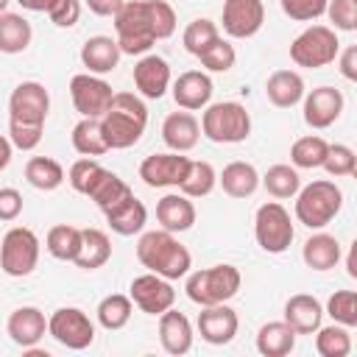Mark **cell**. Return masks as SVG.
Returning a JSON list of instances; mask_svg holds the SVG:
<instances>
[{"mask_svg":"<svg viewBox=\"0 0 357 357\" xmlns=\"http://www.w3.org/2000/svg\"><path fill=\"white\" fill-rule=\"evenodd\" d=\"M148 126V109L134 92H114L109 109L100 117V131L109 151H123L139 142Z\"/></svg>","mask_w":357,"mask_h":357,"instance_id":"6da1fadb","label":"cell"},{"mask_svg":"<svg viewBox=\"0 0 357 357\" xmlns=\"http://www.w3.org/2000/svg\"><path fill=\"white\" fill-rule=\"evenodd\" d=\"M137 259L156 276L162 279H181L190 273L192 257L187 251V245H181L173 231L159 229V231H145L137 243Z\"/></svg>","mask_w":357,"mask_h":357,"instance_id":"7a4b0ae2","label":"cell"},{"mask_svg":"<svg viewBox=\"0 0 357 357\" xmlns=\"http://www.w3.org/2000/svg\"><path fill=\"white\" fill-rule=\"evenodd\" d=\"M340 206H343V192L329 178L310 181L307 187H298L296 192V218L307 229H324L326 223L335 220Z\"/></svg>","mask_w":357,"mask_h":357,"instance_id":"3957f363","label":"cell"},{"mask_svg":"<svg viewBox=\"0 0 357 357\" xmlns=\"http://www.w3.org/2000/svg\"><path fill=\"white\" fill-rule=\"evenodd\" d=\"M240 284H243V276L234 265H212V268L190 273L184 290L192 304L212 307V304H223V301L234 298Z\"/></svg>","mask_w":357,"mask_h":357,"instance_id":"277c9868","label":"cell"},{"mask_svg":"<svg viewBox=\"0 0 357 357\" xmlns=\"http://www.w3.org/2000/svg\"><path fill=\"white\" fill-rule=\"evenodd\" d=\"M114 31H117V47L126 56H142L156 45V33L148 17L145 0H128L114 14Z\"/></svg>","mask_w":357,"mask_h":357,"instance_id":"5b68a950","label":"cell"},{"mask_svg":"<svg viewBox=\"0 0 357 357\" xmlns=\"http://www.w3.org/2000/svg\"><path fill=\"white\" fill-rule=\"evenodd\" d=\"M204 117H201V131L206 139L218 142V145H234L248 139L251 134V114L245 112L243 103L237 100H220L212 106H204Z\"/></svg>","mask_w":357,"mask_h":357,"instance_id":"8992f818","label":"cell"},{"mask_svg":"<svg viewBox=\"0 0 357 357\" xmlns=\"http://www.w3.org/2000/svg\"><path fill=\"white\" fill-rule=\"evenodd\" d=\"M337 53H340V39H337L335 28H329V25H310L290 45L293 64L307 67V70L332 64L337 59Z\"/></svg>","mask_w":357,"mask_h":357,"instance_id":"52a82bcc","label":"cell"},{"mask_svg":"<svg viewBox=\"0 0 357 357\" xmlns=\"http://www.w3.org/2000/svg\"><path fill=\"white\" fill-rule=\"evenodd\" d=\"M254 237L262 251L268 254H284L296 237L290 212L279 201H268L254 215Z\"/></svg>","mask_w":357,"mask_h":357,"instance_id":"ba28073f","label":"cell"},{"mask_svg":"<svg viewBox=\"0 0 357 357\" xmlns=\"http://www.w3.org/2000/svg\"><path fill=\"white\" fill-rule=\"evenodd\" d=\"M39 262V237L28 226H14L0 243V268L6 276H28Z\"/></svg>","mask_w":357,"mask_h":357,"instance_id":"9c48e42d","label":"cell"},{"mask_svg":"<svg viewBox=\"0 0 357 357\" xmlns=\"http://www.w3.org/2000/svg\"><path fill=\"white\" fill-rule=\"evenodd\" d=\"M47 335L61 343L64 349L73 351H84L92 346L95 340V324L89 321V315L78 307H59L50 318H47Z\"/></svg>","mask_w":357,"mask_h":357,"instance_id":"30bf717a","label":"cell"},{"mask_svg":"<svg viewBox=\"0 0 357 357\" xmlns=\"http://www.w3.org/2000/svg\"><path fill=\"white\" fill-rule=\"evenodd\" d=\"M70 98H73V106L81 117H103V112L109 109L114 92H112V84L92 75V73H78L70 78Z\"/></svg>","mask_w":357,"mask_h":357,"instance_id":"8fae6325","label":"cell"},{"mask_svg":"<svg viewBox=\"0 0 357 357\" xmlns=\"http://www.w3.org/2000/svg\"><path fill=\"white\" fill-rule=\"evenodd\" d=\"M50 112V95L39 81H22L11 89L8 98V120L17 123H33L45 126V117Z\"/></svg>","mask_w":357,"mask_h":357,"instance_id":"7c38bea8","label":"cell"},{"mask_svg":"<svg viewBox=\"0 0 357 357\" xmlns=\"http://www.w3.org/2000/svg\"><path fill=\"white\" fill-rule=\"evenodd\" d=\"M131 301L148 315H162L165 310L173 307L176 290L170 279H162L156 273H142L131 282Z\"/></svg>","mask_w":357,"mask_h":357,"instance_id":"4fadbf2b","label":"cell"},{"mask_svg":"<svg viewBox=\"0 0 357 357\" xmlns=\"http://www.w3.org/2000/svg\"><path fill=\"white\" fill-rule=\"evenodd\" d=\"M190 167V159L181 156L178 151L170 153H151L139 165V178L148 187H178L184 173Z\"/></svg>","mask_w":357,"mask_h":357,"instance_id":"5bb4252c","label":"cell"},{"mask_svg":"<svg viewBox=\"0 0 357 357\" xmlns=\"http://www.w3.org/2000/svg\"><path fill=\"white\" fill-rule=\"evenodd\" d=\"M265 22L262 0H223V31L234 39L254 36Z\"/></svg>","mask_w":357,"mask_h":357,"instance_id":"9a60e30c","label":"cell"},{"mask_svg":"<svg viewBox=\"0 0 357 357\" xmlns=\"http://www.w3.org/2000/svg\"><path fill=\"white\" fill-rule=\"evenodd\" d=\"M304 100V123L310 128H329L343 112V92L335 86H315Z\"/></svg>","mask_w":357,"mask_h":357,"instance_id":"2e32d148","label":"cell"},{"mask_svg":"<svg viewBox=\"0 0 357 357\" xmlns=\"http://www.w3.org/2000/svg\"><path fill=\"white\" fill-rule=\"evenodd\" d=\"M237 326H240L237 312H234L231 307H226V301H223V304L204 307V310L198 312V332H201V337H204L206 343H212V346H223V343L234 340Z\"/></svg>","mask_w":357,"mask_h":357,"instance_id":"e0dca14e","label":"cell"},{"mask_svg":"<svg viewBox=\"0 0 357 357\" xmlns=\"http://www.w3.org/2000/svg\"><path fill=\"white\" fill-rule=\"evenodd\" d=\"M134 86H137V92L142 98L159 100L170 86V64L156 53L142 56L134 64Z\"/></svg>","mask_w":357,"mask_h":357,"instance_id":"ac0fdd59","label":"cell"},{"mask_svg":"<svg viewBox=\"0 0 357 357\" xmlns=\"http://www.w3.org/2000/svg\"><path fill=\"white\" fill-rule=\"evenodd\" d=\"M209 98H212V78L201 70H187L173 81V100L178 109L198 112L209 106Z\"/></svg>","mask_w":357,"mask_h":357,"instance_id":"d6986e66","label":"cell"},{"mask_svg":"<svg viewBox=\"0 0 357 357\" xmlns=\"http://www.w3.org/2000/svg\"><path fill=\"white\" fill-rule=\"evenodd\" d=\"M6 332H8V337H11L17 346L31 349V346H36V343L45 337V332H47L45 312H42L39 307H17V310L8 315V321H6Z\"/></svg>","mask_w":357,"mask_h":357,"instance_id":"ffe728a7","label":"cell"},{"mask_svg":"<svg viewBox=\"0 0 357 357\" xmlns=\"http://www.w3.org/2000/svg\"><path fill=\"white\" fill-rule=\"evenodd\" d=\"M198 137H201V123L195 120L192 112H170L162 123V139L170 151H192L198 145Z\"/></svg>","mask_w":357,"mask_h":357,"instance_id":"44dd1931","label":"cell"},{"mask_svg":"<svg viewBox=\"0 0 357 357\" xmlns=\"http://www.w3.org/2000/svg\"><path fill=\"white\" fill-rule=\"evenodd\" d=\"M159 343L167 354H187L192 349V324L178 310H165L159 315Z\"/></svg>","mask_w":357,"mask_h":357,"instance_id":"7402d4cb","label":"cell"},{"mask_svg":"<svg viewBox=\"0 0 357 357\" xmlns=\"http://www.w3.org/2000/svg\"><path fill=\"white\" fill-rule=\"evenodd\" d=\"M321 318H324V307L310 293H296L284 304V324H290L296 335H312L321 326Z\"/></svg>","mask_w":357,"mask_h":357,"instance_id":"603a6c76","label":"cell"},{"mask_svg":"<svg viewBox=\"0 0 357 357\" xmlns=\"http://www.w3.org/2000/svg\"><path fill=\"white\" fill-rule=\"evenodd\" d=\"M156 220L167 231H187L195 223V206L184 192H167L156 204Z\"/></svg>","mask_w":357,"mask_h":357,"instance_id":"cb8c5ba5","label":"cell"},{"mask_svg":"<svg viewBox=\"0 0 357 357\" xmlns=\"http://www.w3.org/2000/svg\"><path fill=\"white\" fill-rule=\"evenodd\" d=\"M103 215H106V223L112 226V231L123 234V237L139 234L145 229V223H148V209L137 195H128L126 201H120L117 206H112Z\"/></svg>","mask_w":357,"mask_h":357,"instance_id":"d4e9b609","label":"cell"},{"mask_svg":"<svg viewBox=\"0 0 357 357\" xmlns=\"http://www.w3.org/2000/svg\"><path fill=\"white\" fill-rule=\"evenodd\" d=\"M120 47L112 36H89L81 47V64L92 73V75H103L112 73L120 61Z\"/></svg>","mask_w":357,"mask_h":357,"instance_id":"484cf974","label":"cell"},{"mask_svg":"<svg viewBox=\"0 0 357 357\" xmlns=\"http://www.w3.org/2000/svg\"><path fill=\"white\" fill-rule=\"evenodd\" d=\"M265 95L273 106L279 109H293L296 103H301V98L307 95L304 92V78L296 73V70H276L268 84H265Z\"/></svg>","mask_w":357,"mask_h":357,"instance_id":"4316f807","label":"cell"},{"mask_svg":"<svg viewBox=\"0 0 357 357\" xmlns=\"http://www.w3.org/2000/svg\"><path fill=\"white\" fill-rule=\"evenodd\" d=\"M112 259V243L100 229H81V248L75 254V265L84 271H98Z\"/></svg>","mask_w":357,"mask_h":357,"instance_id":"83f0119b","label":"cell"},{"mask_svg":"<svg viewBox=\"0 0 357 357\" xmlns=\"http://www.w3.org/2000/svg\"><path fill=\"white\" fill-rule=\"evenodd\" d=\"M296 349V332L284 321L262 324L257 332V351L262 357H284Z\"/></svg>","mask_w":357,"mask_h":357,"instance_id":"f1b7e54d","label":"cell"},{"mask_svg":"<svg viewBox=\"0 0 357 357\" xmlns=\"http://www.w3.org/2000/svg\"><path fill=\"white\" fill-rule=\"evenodd\" d=\"M218 181H220V187H223L226 195H231V198H248L259 187V173H257V167L251 162H229L223 167V173L218 176Z\"/></svg>","mask_w":357,"mask_h":357,"instance_id":"f546056e","label":"cell"},{"mask_svg":"<svg viewBox=\"0 0 357 357\" xmlns=\"http://www.w3.org/2000/svg\"><path fill=\"white\" fill-rule=\"evenodd\" d=\"M301 257H304V265L312 268V271H329L340 262V243L337 237L332 234H312L304 248H301Z\"/></svg>","mask_w":357,"mask_h":357,"instance_id":"4dcf8cb0","label":"cell"},{"mask_svg":"<svg viewBox=\"0 0 357 357\" xmlns=\"http://www.w3.org/2000/svg\"><path fill=\"white\" fill-rule=\"evenodd\" d=\"M33 39L31 22L22 14H0V53H22Z\"/></svg>","mask_w":357,"mask_h":357,"instance_id":"1f68e13d","label":"cell"},{"mask_svg":"<svg viewBox=\"0 0 357 357\" xmlns=\"http://www.w3.org/2000/svg\"><path fill=\"white\" fill-rule=\"evenodd\" d=\"M70 139H73V148H75L81 156H103V153L109 151L98 117H81V120L75 123Z\"/></svg>","mask_w":357,"mask_h":357,"instance_id":"d6a6232c","label":"cell"},{"mask_svg":"<svg viewBox=\"0 0 357 357\" xmlns=\"http://www.w3.org/2000/svg\"><path fill=\"white\" fill-rule=\"evenodd\" d=\"M25 178H28L31 187L50 192V190L61 187V181H64V167H61L56 159H50V156H31L28 165H25Z\"/></svg>","mask_w":357,"mask_h":357,"instance_id":"836d02e7","label":"cell"},{"mask_svg":"<svg viewBox=\"0 0 357 357\" xmlns=\"http://www.w3.org/2000/svg\"><path fill=\"white\" fill-rule=\"evenodd\" d=\"M45 248L50 251V257L61 259V262H73L78 248H81V229L78 226H70V223H59L47 231V240H45Z\"/></svg>","mask_w":357,"mask_h":357,"instance_id":"e575fe53","label":"cell"},{"mask_svg":"<svg viewBox=\"0 0 357 357\" xmlns=\"http://www.w3.org/2000/svg\"><path fill=\"white\" fill-rule=\"evenodd\" d=\"M98 324L109 332L114 329H123L128 321H131V312H134V301L131 296H123V293H112L106 296L100 304H98Z\"/></svg>","mask_w":357,"mask_h":357,"instance_id":"d590c367","label":"cell"},{"mask_svg":"<svg viewBox=\"0 0 357 357\" xmlns=\"http://www.w3.org/2000/svg\"><path fill=\"white\" fill-rule=\"evenodd\" d=\"M326 148H329V142H326L324 137H318V134L298 137V139L293 142V148H290V162H293L296 167H301V170H315V167L324 165Z\"/></svg>","mask_w":357,"mask_h":357,"instance_id":"8d00e7d4","label":"cell"},{"mask_svg":"<svg viewBox=\"0 0 357 357\" xmlns=\"http://www.w3.org/2000/svg\"><path fill=\"white\" fill-rule=\"evenodd\" d=\"M215 184H218L215 167H212L209 162H192V159H190V167H187V173H184V178H181L178 190H181L187 198H204V195H209V192L215 190Z\"/></svg>","mask_w":357,"mask_h":357,"instance_id":"74e56055","label":"cell"},{"mask_svg":"<svg viewBox=\"0 0 357 357\" xmlns=\"http://www.w3.org/2000/svg\"><path fill=\"white\" fill-rule=\"evenodd\" d=\"M128 195H134L131 187H128L117 173H112V170H106V173L100 176V181H98V184L92 187V192H89V198L98 204L100 212H109L112 206H117V204L126 201Z\"/></svg>","mask_w":357,"mask_h":357,"instance_id":"f35d334b","label":"cell"},{"mask_svg":"<svg viewBox=\"0 0 357 357\" xmlns=\"http://www.w3.org/2000/svg\"><path fill=\"white\" fill-rule=\"evenodd\" d=\"M315 349L321 357H346L351 351V335L349 326L332 324V326H318L315 329Z\"/></svg>","mask_w":357,"mask_h":357,"instance_id":"ab89813d","label":"cell"},{"mask_svg":"<svg viewBox=\"0 0 357 357\" xmlns=\"http://www.w3.org/2000/svg\"><path fill=\"white\" fill-rule=\"evenodd\" d=\"M262 187L273 195V198H293L301 187V178H298V170L290 167V165H273L265 170L262 176Z\"/></svg>","mask_w":357,"mask_h":357,"instance_id":"60d3db41","label":"cell"},{"mask_svg":"<svg viewBox=\"0 0 357 357\" xmlns=\"http://www.w3.org/2000/svg\"><path fill=\"white\" fill-rule=\"evenodd\" d=\"M220 36V31H218V25L212 22V20H206V17H198V20H192L187 28H184V36H181V42H184V47H187V53H192V56H201L215 39Z\"/></svg>","mask_w":357,"mask_h":357,"instance_id":"b9f144b4","label":"cell"},{"mask_svg":"<svg viewBox=\"0 0 357 357\" xmlns=\"http://www.w3.org/2000/svg\"><path fill=\"white\" fill-rule=\"evenodd\" d=\"M103 173H106V167H103V165H98L92 156H84V159H78V162H73V165H70L67 181H70V187H73L75 192L89 195V192H92V187L100 181V176H103Z\"/></svg>","mask_w":357,"mask_h":357,"instance_id":"7bdbcfd3","label":"cell"},{"mask_svg":"<svg viewBox=\"0 0 357 357\" xmlns=\"http://www.w3.org/2000/svg\"><path fill=\"white\" fill-rule=\"evenodd\" d=\"M326 315H332L335 324H343V326H357V296L354 290H337L329 296L326 301Z\"/></svg>","mask_w":357,"mask_h":357,"instance_id":"ee69618b","label":"cell"},{"mask_svg":"<svg viewBox=\"0 0 357 357\" xmlns=\"http://www.w3.org/2000/svg\"><path fill=\"white\" fill-rule=\"evenodd\" d=\"M201 64L206 67V70H212V73H229L231 67H234V61H237V53H234V45H229L226 39H215L201 56Z\"/></svg>","mask_w":357,"mask_h":357,"instance_id":"f6af8a7d","label":"cell"},{"mask_svg":"<svg viewBox=\"0 0 357 357\" xmlns=\"http://www.w3.org/2000/svg\"><path fill=\"white\" fill-rule=\"evenodd\" d=\"M329 176H354V170H357V156H354V151L349 148V145H340V142H335V145H329L326 148V159H324V165H321Z\"/></svg>","mask_w":357,"mask_h":357,"instance_id":"bcb514c9","label":"cell"},{"mask_svg":"<svg viewBox=\"0 0 357 357\" xmlns=\"http://www.w3.org/2000/svg\"><path fill=\"white\" fill-rule=\"evenodd\" d=\"M145 3H148V17H151L156 39L173 36V31H176V11H173V6L165 3V0H145Z\"/></svg>","mask_w":357,"mask_h":357,"instance_id":"7dc6e473","label":"cell"},{"mask_svg":"<svg viewBox=\"0 0 357 357\" xmlns=\"http://www.w3.org/2000/svg\"><path fill=\"white\" fill-rule=\"evenodd\" d=\"M326 3L329 0H279L282 11L296 22H312V20L324 17L326 14Z\"/></svg>","mask_w":357,"mask_h":357,"instance_id":"c3c4849f","label":"cell"},{"mask_svg":"<svg viewBox=\"0 0 357 357\" xmlns=\"http://www.w3.org/2000/svg\"><path fill=\"white\" fill-rule=\"evenodd\" d=\"M326 17L335 31H354L357 28V0H329Z\"/></svg>","mask_w":357,"mask_h":357,"instance_id":"681fc988","label":"cell"},{"mask_svg":"<svg viewBox=\"0 0 357 357\" xmlns=\"http://www.w3.org/2000/svg\"><path fill=\"white\" fill-rule=\"evenodd\" d=\"M42 128H45V126L8 120V139H11V145L20 148V151H33V148L42 142Z\"/></svg>","mask_w":357,"mask_h":357,"instance_id":"f907efd6","label":"cell"},{"mask_svg":"<svg viewBox=\"0 0 357 357\" xmlns=\"http://www.w3.org/2000/svg\"><path fill=\"white\" fill-rule=\"evenodd\" d=\"M50 22L56 28H73L81 20V0H59L50 11H47Z\"/></svg>","mask_w":357,"mask_h":357,"instance_id":"816d5d0a","label":"cell"},{"mask_svg":"<svg viewBox=\"0 0 357 357\" xmlns=\"http://www.w3.org/2000/svg\"><path fill=\"white\" fill-rule=\"evenodd\" d=\"M22 212V195L14 187H0V220H17Z\"/></svg>","mask_w":357,"mask_h":357,"instance_id":"f5cc1de1","label":"cell"},{"mask_svg":"<svg viewBox=\"0 0 357 357\" xmlns=\"http://www.w3.org/2000/svg\"><path fill=\"white\" fill-rule=\"evenodd\" d=\"M340 56V73H343V78H349V81H357V47L354 45H349L343 53H337Z\"/></svg>","mask_w":357,"mask_h":357,"instance_id":"db71d44e","label":"cell"},{"mask_svg":"<svg viewBox=\"0 0 357 357\" xmlns=\"http://www.w3.org/2000/svg\"><path fill=\"white\" fill-rule=\"evenodd\" d=\"M84 3H86L89 11L98 14V17H114L126 0H84Z\"/></svg>","mask_w":357,"mask_h":357,"instance_id":"11a10c76","label":"cell"},{"mask_svg":"<svg viewBox=\"0 0 357 357\" xmlns=\"http://www.w3.org/2000/svg\"><path fill=\"white\" fill-rule=\"evenodd\" d=\"M11 153H14V145H11V139H8L6 134H0V170H6V167H8V162H11Z\"/></svg>","mask_w":357,"mask_h":357,"instance_id":"9f6ffc18","label":"cell"},{"mask_svg":"<svg viewBox=\"0 0 357 357\" xmlns=\"http://www.w3.org/2000/svg\"><path fill=\"white\" fill-rule=\"evenodd\" d=\"M22 8H28V11H50L59 0H17Z\"/></svg>","mask_w":357,"mask_h":357,"instance_id":"6f0895ef","label":"cell"},{"mask_svg":"<svg viewBox=\"0 0 357 357\" xmlns=\"http://www.w3.org/2000/svg\"><path fill=\"white\" fill-rule=\"evenodd\" d=\"M346 265H349V276H357V268H354V248L349 251V259H346Z\"/></svg>","mask_w":357,"mask_h":357,"instance_id":"680465c9","label":"cell"},{"mask_svg":"<svg viewBox=\"0 0 357 357\" xmlns=\"http://www.w3.org/2000/svg\"><path fill=\"white\" fill-rule=\"evenodd\" d=\"M8 3H11V0H0V14L6 11V6H8Z\"/></svg>","mask_w":357,"mask_h":357,"instance_id":"91938a15","label":"cell"}]
</instances>
